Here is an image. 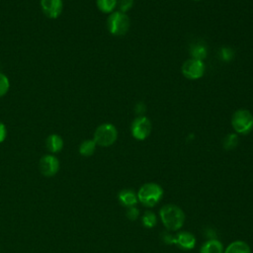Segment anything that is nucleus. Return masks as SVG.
<instances>
[{"instance_id":"nucleus-8","label":"nucleus","mask_w":253,"mask_h":253,"mask_svg":"<svg viewBox=\"0 0 253 253\" xmlns=\"http://www.w3.org/2000/svg\"><path fill=\"white\" fill-rule=\"evenodd\" d=\"M40 171L43 176L51 177L55 175L59 169L58 159L50 154H46L42 156L39 163Z\"/></svg>"},{"instance_id":"nucleus-4","label":"nucleus","mask_w":253,"mask_h":253,"mask_svg":"<svg viewBox=\"0 0 253 253\" xmlns=\"http://www.w3.org/2000/svg\"><path fill=\"white\" fill-rule=\"evenodd\" d=\"M231 126L235 133L245 135L253 129V115L246 109H239L232 115Z\"/></svg>"},{"instance_id":"nucleus-9","label":"nucleus","mask_w":253,"mask_h":253,"mask_svg":"<svg viewBox=\"0 0 253 253\" xmlns=\"http://www.w3.org/2000/svg\"><path fill=\"white\" fill-rule=\"evenodd\" d=\"M41 7L43 14L50 18L56 19L62 11V0H41Z\"/></svg>"},{"instance_id":"nucleus-18","label":"nucleus","mask_w":253,"mask_h":253,"mask_svg":"<svg viewBox=\"0 0 253 253\" xmlns=\"http://www.w3.org/2000/svg\"><path fill=\"white\" fill-rule=\"evenodd\" d=\"M239 143V137L237 133H228L224 138H223V148L225 150H232L234 149Z\"/></svg>"},{"instance_id":"nucleus-1","label":"nucleus","mask_w":253,"mask_h":253,"mask_svg":"<svg viewBox=\"0 0 253 253\" xmlns=\"http://www.w3.org/2000/svg\"><path fill=\"white\" fill-rule=\"evenodd\" d=\"M159 217L165 228L169 231H177L181 229L186 219L183 210L173 204L164 205L159 211Z\"/></svg>"},{"instance_id":"nucleus-3","label":"nucleus","mask_w":253,"mask_h":253,"mask_svg":"<svg viewBox=\"0 0 253 253\" xmlns=\"http://www.w3.org/2000/svg\"><path fill=\"white\" fill-rule=\"evenodd\" d=\"M129 27L130 20L126 13L114 11L107 19V29L114 36H125L128 32Z\"/></svg>"},{"instance_id":"nucleus-12","label":"nucleus","mask_w":253,"mask_h":253,"mask_svg":"<svg viewBox=\"0 0 253 253\" xmlns=\"http://www.w3.org/2000/svg\"><path fill=\"white\" fill-rule=\"evenodd\" d=\"M190 55L191 58L204 61L208 56V47L202 42H196L190 45Z\"/></svg>"},{"instance_id":"nucleus-2","label":"nucleus","mask_w":253,"mask_h":253,"mask_svg":"<svg viewBox=\"0 0 253 253\" xmlns=\"http://www.w3.org/2000/svg\"><path fill=\"white\" fill-rule=\"evenodd\" d=\"M136 194L137 200L142 206L153 208L161 201L163 197V189L157 183L148 182L143 184Z\"/></svg>"},{"instance_id":"nucleus-19","label":"nucleus","mask_w":253,"mask_h":253,"mask_svg":"<svg viewBox=\"0 0 253 253\" xmlns=\"http://www.w3.org/2000/svg\"><path fill=\"white\" fill-rule=\"evenodd\" d=\"M141 222H142V225L146 228H152L156 225L157 223V216L156 214L151 211H146L142 217H141Z\"/></svg>"},{"instance_id":"nucleus-10","label":"nucleus","mask_w":253,"mask_h":253,"mask_svg":"<svg viewBox=\"0 0 253 253\" xmlns=\"http://www.w3.org/2000/svg\"><path fill=\"white\" fill-rule=\"evenodd\" d=\"M196 241L195 235L189 231L182 230L174 235V244L183 250L193 249L196 245Z\"/></svg>"},{"instance_id":"nucleus-22","label":"nucleus","mask_w":253,"mask_h":253,"mask_svg":"<svg viewBox=\"0 0 253 253\" xmlns=\"http://www.w3.org/2000/svg\"><path fill=\"white\" fill-rule=\"evenodd\" d=\"M133 6V0H118L117 2V7L119 8L120 12L126 13L131 9Z\"/></svg>"},{"instance_id":"nucleus-21","label":"nucleus","mask_w":253,"mask_h":253,"mask_svg":"<svg viewBox=\"0 0 253 253\" xmlns=\"http://www.w3.org/2000/svg\"><path fill=\"white\" fill-rule=\"evenodd\" d=\"M9 87H10V82L8 77L5 74L0 73V97L4 96L8 92Z\"/></svg>"},{"instance_id":"nucleus-16","label":"nucleus","mask_w":253,"mask_h":253,"mask_svg":"<svg viewBox=\"0 0 253 253\" xmlns=\"http://www.w3.org/2000/svg\"><path fill=\"white\" fill-rule=\"evenodd\" d=\"M96 145L97 144L93 139H86L83 142H81L79 146V153L85 157L91 156L96 150Z\"/></svg>"},{"instance_id":"nucleus-20","label":"nucleus","mask_w":253,"mask_h":253,"mask_svg":"<svg viewBox=\"0 0 253 253\" xmlns=\"http://www.w3.org/2000/svg\"><path fill=\"white\" fill-rule=\"evenodd\" d=\"M235 56L234 49L229 46H222L218 50V57L223 62H229L231 61Z\"/></svg>"},{"instance_id":"nucleus-15","label":"nucleus","mask_w":253,"mask_h":253,"mask_svg":"<svg viewBox=\"0 0 253 253\" xmlns=\"http://www.w3.org/2000/svg\"><path fill=\"white\" fill-rule=\"evenodd\" d=\"M45 146L51 153H56L62 149L63 140L58 134H50L45 140Z\"/></svg>"},{"instance_id":"nucleus-24","label":"nucleus","mask_w":253,"mask_h":253,"mask_svg":"<svg viewBox=\"0 0 253 253\" xmlns=\"http://www.w3.org/2000/svg\"><path fill=\"white\" fill-rule=\"evenodd\" d=\"M146 111V106L143 102H138L134 106V112L137 116H143Z\"/></svg>"},{"instance_id":"nucleus-6","label":"nucleus","mask_w":253,"mask_h":253,"mask_svg":"<svg viewBox=\"0 0 253 253\" xmlns=\"http://www.w3.org/2000/svg\"><path fill=\"white\" fill-rule=\"evenodd\" d=\"M152 129L150 120L145 116H137L130 125V132L136 140L146 139Z\"/></svg>"},{"instance_id":"nucleus-23","label":"nucleus","mask_w":253,"mask_h":253,"mask_svg":"<svg viewBox=\"0 0 253 253\" xmlns=\"http://www.w3.org/2000/svg\"><path fill=\"white\" fill-rule=\"evenodd\" d=\"M126 217L129 219V220H136L139 216V210L133 206V207H129V208H126Z\"/></svg>"},{"instance_id":"nucleus-11","label":"nucleus","mask_w":253,"mask_h":253,"mask_svg":"<svg viewBox=\"0 0 253 253\" xmlns=\"http://www.w3.org/2000/svg\"><path fill=\"white\" fill-rule=\"evenodd\" d=\"M118 200L122 206L126 208L133 207L137 204V194L132 189H123L118 194Z\"/></svg>"},{"instance_id":"nucleus-17","label":"nucleus","mask_w":253,"mask_h":253,"mask_svg":"<svg viewBox=\"0 0 253 253\" xmlns=\"http://www.w3.org/2000/svg\"><path fill=\"white\" fill-rule=\"evenodd\" d=\"M117 2L118 0H96L98 9L105 14H111L114 12L117 7Z\"/></svg>"},{"instance_id":"nucleus-13","label":"nucleus","mask_w":253,"mask_h":253,"mask_svg":"<svg viewBox=\"0 0 253 253\" xmlns=\"http://www.w3.org/2000/svg\"><path fill=\"white\" fill-rule=\"evenodd\" d=\"M224 248L222 243L214 238L207 240L200 249V253H223Z\"/></svg>"},{"instance_id":"nucleus-5","label":"nucleus","mask_w":253,"mask_h":253,"mask_svg":"<svg viewBox=\"0 0 253 253\" xmlns=\"http://www.w3.org/2000/svg\"><path fill=\"white\" fill-rule=\"evenodd\" d=\"M118 138L117 127L110 123H104L97 126L94 132L93 140L97 145L108 147L113 145Z\"/></svg>"},{"instance_id":"nucleus-25","label":"nucleus","mask_w":253,"mask_h":253,"mask_svg":"<svg viewBox=\"0 0 253 253\" xmlns=\"http://www.w3.org/2000/svg\"><path fill=\"white\" fill-rule=\"evenodd\" d=\"M6 134H7L6 127L2 123H0V142L4 141V139L6 138Z\"/></svg>"},{"instance_id":"nucleus-7","label":"nucleus","mask_w":253,"mask_h":253,"mask_svg":"<svg viewBox=\"0 0 253 253\" xmlns=\"http://www.w3.org/2000/svg\"><path fill=\"white\" fill-rule=\"evenodd\" d=\"M182 74L190 80H198L202 78L206 71V65L204 61L189 58L183 62L181 67Z\"/></svg>"},{"instance_id":"nucleus-14","label":"nucleus","mask_w":253,"mask_h":253,"mask_svg":"<svg viewBox=\"0 0 253 253\" xmlns=\"http://www.w3.org/2000/svg\"><path fill=\"white\" fill-rule=\"evenodd\" d=\"M223 253H251V248L247 242L235 240L226 246Z\"/></svg>"},{"instance_id":"nucleus-26","label":"nucleus","mask_w":253,"mask_h":253,"mask_svg":"<svg viewBox=\"0 0 253 253\" xmlns=\"http://www.w3.org/2000/svg\"><path fill=\"white\" fill-rule=\"evenodd\" d=\"M194 1H200V0H194Z\"/></svg>"}]
</instances>
